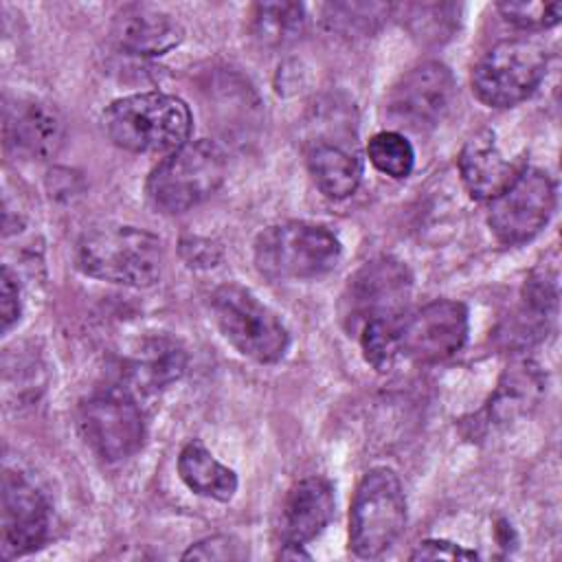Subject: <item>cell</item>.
I'll return each instance as SVG.
<instances>
[{
  "label": "cell",
  "instance_id": "6da1fadb",
  "mask_svg": "<svg viewBox=\"0 0 562 562\" xmlns=\"http://www.w3.org/2000/svg\"><path fill=\"white\" fill-rule=\"evenodd\" d=\"M189 105L165 92H138L112 101L103 112L108 138L136 154H171L191 134Z\"/></svg>",
  "mask_w": 562,
  "mask_h": 562
},
{
  "label": "cell",
  "instance_id": "7a4b0ae2",
  "mask_svg": "<svg viewBox=\"0 0 562 562\" xmlns=\"http://www.w3.org/2000/svg\"><path fill=\"white\" fill-rule=\"evenodd\" d=\"M77 268L99 281L149 288L162 274L165 252L156 235L125 224H103L77 244Z\"/></svg>",
  "mask_w": 562,
  "mask_h": 562
},
{
  "label": "cell",
  "instance_id": "3957f363",
  "mask_svg": "<svg viewBox=\"0 0 562 562\" xmlns=\"http://www.w3.org/2000/svg\"><path fill=\"white\" fill-rule=\"evenodd\" d=\"M226 178V154L213 140H189L167 154L147 178V198L160 213H184L211 198Z\"/></svg>",
  "mask_w": 562,
  "mask_h": 562
},
{
  "label": "cell",
  "instance_id": "277c9868",
  "mask_svg": "<svg viewBox=\"0 0 562 562\" xmlns=\"http://www.w3.org/2000/svg\"><path fill=\"white\" fill-rule=\"evenodd\" d=\"M338 237L310 222H281L255 241V266L270 281H301L327 274L340 259Z\"/></svg>",
  "mask_w": 562,
  "mask_h": 562
},
{
  "label": "cell",
  "instance_id": "5b68a950",
  "mask_svg": "<svg viewBox=\"0 0 562 562\" xmlns=\"http://www.w3.org/2000/svg\"><path fill=\"white\" fill-rule=\"evenodd\" d=\"M406 527V496L389 468L369 470L349 509V547L358 558H378Z\"/></svg>",
  "mask_w": 562,
  "mask_h": 562
},
{
  "label": "cell",
  "instance_id": "8992f818",
  "mask_svg": "<svg viewBox=\"0 0 562 562\" xmlns=\"http://www.w3.org/2000/svg\"><path fill=\"white\" fill-rule=\"evenodd\" d=\"M211 310L224 338L244 356L270 364L285 356L290 334L281 318L248 288L224 283L211 296Z\"/></svg>",
  "mask_w": 562,
  "mask_h": 562
},
{
  "label": "cell",
  "instance_id": "52a82bcc",
  "mask_svg": "<svg viewBox=\"0 0 562 562\" xmlns=\"http://www.w3.org/2000/svg\"><path fill=\"white\" fill-rule=\"evenodd\" d=\"M544 72V48L533 40L512 37L479 57L472 68V90L490 108H512L533 94Z\"/></svg>",
  "mask_w": 562,
  "mask_h": 562
},
{
  "label": "cell",
  "instance_id": "ba28073f",
  "mask_svg": "<svg viewBox=\"0 0 562 562\" xmlns=\"http://www.w3.org/2000/svg\"><path fill=\"white\" fill-rule=\"evenodd\" d=\"M413 290V274L395 257H378L358 268L340 296V316L349 331L369 321L397 323Z\"/></svg>",
  "mask_w": 562,
  "mask_h": 562
},
{
  "label": "cell",
  "instance_id": "9c48e42d",
  "mask_svg": "<svg viewBox=\"0 0 562 562\" xmlns=\"http://www.w3.org/2000/svg\"><path fill=\"white\" fill-rule=\"evenodd\" d=\"M79 430L83 441L103 461L132 457L145 439V419L127 389H108L90 395L79 406Z\"/></svg>",
  "mask_w": 562,
  "mask_h": 562
},
{
  "label": "cell",
  "instance_id": "30bf717a",
  "mask_svg": "<svg viewBox=\"0 0 562 562\" xmlns=\"http://www.w3.org/2000/svg\"><path fill=\"white\" fill-rule=\"evenodd\" d=\"M555 209V184L540 171L525 167L494 200H490L487 224L505 246H518L536 237Z\"/></svg>",
  "mask_w": 562,
  "mask_h": 562
},
{
  "label": "cell",
  "instance_id": "8fae6325",
  "mask_svg": "<svg viewBox=\"0 0 562 562\" xmlns=\"http://www.w3.org/2000/svg\"><path fill=\"white\" fill-rule=\"evenodd\" d=\"M457 83L441 61H424L411 68L386 97L389 119L406 130L426 132L439 125L454 105Z\"/></svg>",
  "mask_w": 562,
  "mask_h": 562
},
{
  "label": "cell",
  "instance_id": "7c38bea8",
  "mask_svg": "<svg viewBox=\"0 0 562 562\" xmlns=\"http://www.w3.org/2000/svg\"><path fill=\"white\" fill-rule=\"evenodd\" d=\"M468 340V307L437 299L397 325L400 351L417 362H441L463 349Z\"/></svg>",
  "mask_w": 562,
  "mask_h": 562
},
{
  "label": "cell",
  "instance_id": "4fadbf2b",
  "mask_svg": "<svg viewBox=\"0 0 562 562\" xmlns=\"http://www.w3.org/2000/svg\"><path fill=\"white\" fill-rule=\"evenodd\" d=\"M50 529V507L46 496L15 470L2 476V553L7 558L26 555L40 549Z\"/></svg>",
  "mask_w": 562,
  "mask_h": 562
},
{
  "label": "cell",
  "instance_id": "5bb4252c",
  "mask_svg": "<svg viewBox=\"0 0 562 562\" xmlns=\"http://www.w3.org/2000/svg\"><path fill=\"white\" fill-rule=\"evenodd\" d=\"M64 132V119L48 101L18 97L4 105V145L15 156L46 160L61 147Z\"/></svg>",
  "mask_w": 562,
  "mask_h": 562
},
{
  "label": "cell",
  "instance_id": "9a60e30c",
  "mask_svg": "<svg viewBox=\"0 0 562 562\" xmlns=\"http://www.w3.org/2000/svg\"><path fill=\"white\" fill-rule=\"evenodd\" d=\"M334 514V487L323 476H307L294 483L279 512V538L283 544H305L314 540Z\"/></svg>",
  "mask_w": 562,
  "mask_h": 562
},
{
  "label": "cell",
  "instance_id": "2e32d148",
  "mask_svg": "<svg viewBox=\"0 0 562 562\" xmlns=\"http://www.w3.org/2000/svg\"><path fill=\"white\" fill-rule=\"evenodd\" d=\"M184 37L180 22L149 4H127L112 20L114 44L130 55H165Z\"/></svg>",
  "mask_w": 562,
  "mask_h": 562
},
{
  "label": "cell",
  "instance_id": "e0dca14e",
  "mask_svg": "<svg viewBox=\"0 0 562 562\" xmlns=\"http://www.w3.org/2000/svg\"><path fill=\"white\" fill-rule=\"evenodd\" d=\"M522 169L503 156L492 130L472 134L459 154L461 180L476 200H494Z\"/></svg>",
  "mask_w": 562,
  "mask_h": 562
},
{
  "label": "cell",
  "instance_id": "ac0fdd59",
  "mask_svg": "<svg viewBox=\"0 0 562 562\" xmlns=\"http://www.w3.org/2000/svg\"><path fill=\"white\" fill-rule=\"evenodd\" d=\"M187 369V353L182 345L167 336H154L140 342L130 358L125 378L138 391H158L176 382Z\"/></svg>",
  "mask_w": 562,
  "mask_h": 562
},
{
  "label": "cell",
  "instance_id": "d6986e66",
  "mask_svg": "<svg viewBox=\"0 0 562 562\" xmlns=\"http://www.w3.org/2000/svg\"><path fill=\"white\" fill-rule=\"evenodd\" d=\"M307 169L314 184L331 200L349 198L362 178V165L353 151L336 140H312Z\"/></svg>",
  "mask_w": 562,
  "mask_h": 562
},
{
  "label": "cell",
  "instance_id": "ffe728a7",
  "mask_svg": "<svg viewBox=\"0 0 562 562\" xmlns=\"http://www.w3.org/2000/svg\"><path fill=\"white\" fill-rule=\"evenodd\" d=\"M544 393V375L531 360H514L490 400V419L496 424H509L520 415L533 411Z\"/></svg>",
  "mask_w": 562,
  "mask_h": 562
},
{
  "label": "cell",
  "instance_id": "44dd1931",
  "mask_svg": "<svg viewBox=\"0 0 562 562\" xmlns=\"http://www.w3.org/2000/svg\"><path fill=\"white\" fill-rule=\"evenodd\" d=\"M178 474L191 492L213 501L226 503L237 492V474L222 465L198 439L182 448L178 457Z\"/></svg>",
  "mask_w": 562,
  "mask_h": 562
},
{
  "label": "cell",
  "instance_id": "7402d4cb",
  "mask_svg": "<svg viewBox=\"0 0 562 562\" xmlns=\"http://www.w3.org/2000/svg\"><path fill=\"white\" fill-rule=\"evenodd\" d=\"M252 35L266 46H285L305 31V9L299 2H257L250 13Z\"/></svg>",
  "mask_w": 562,
  "mask_h": 562
},
{
  "label": "cell",
  "instance_id": "603a6c76",
  "mask_svg": "<svg viewBox=\"0 0 562 562\" xmlns=\"http://www.w3.org/2000/svg\"><path fill=\"white\" fill-rule=\"evenodd\" d=\"M367 156L378 171L395 180L411 176L415 165V149L411 140L395 130L373 134L367 143Z\"/></svg>",
  "mask_w": 562,
  "mask_h": 562
},
{
  "label": "cell",
  "instance_id": "cb8c5ba5",
  "mask_svg": "<svg viewBox=\"0 0 562 562\" xmlns=\"http://www.w3.org/2000/svg\"><path fill=\"white\" fill-rule=\"evenodd\" d=\"M397 325H400V321L397 323H393V321H369L358 331L364 360L375 371H389L393 360L400 353Z\"/></svg>",
  "mask_w": 562,
  "mask_h": 562
},
{
  "label": "cell",
  "instance_id": "d4e9b609",
  "mask_svg": "<svg viewBox=\"0 0 562 562\" xmlns=\"http://www.w3.org/2000/svg\"><path fill=\"white\" fill-rule=\"evenodd\" d=\"M391 9L393 7L378 2H338L325 7V20L331 24V29L342 33H367L378 20L386 18Z\"/></svg>",
  "mask_w": 562,
  "mask_h": 562
},
{
  "label": "cell",
  "instance_id": "484cf974",
  "mask_svg": "<svg viewBox=\"0 0 562 562\" xmlns=\"http://www.w3.org/2000/svg\"><path fill=\"white\" fill-rule=\"evenodd\" d=\"M402 9L411 31L422 40H439L443 33H450L452 18H457L454 4H406Z\"/></svg>",
  "mask_w": 562,
  "mask_h": 562
},
{
  "label": "cell",
  "instance_id": "4316f807",
  "mask_svg": "<svg viewBox=\"0 0 562 562\" xmlns=\"http://www.w3.org/2000/svg\"><path fill=\"white\" fill-rule=\"evenodd\" d=\"M498 11L507 22L516 24L518 29H551L560 22L562 4L518 0V2H501Z\"/></svg>",
  "mask_w": 562,
  "mask_h": 562
},
{
  "label": "cell",
  "instance_id": "83f0119b",
  "mask_svg": "<svg viewBox=\"0 0 562 562\" xmlns=\"http://www.w3.org/2000/svg\"><path fill=\"white\" fill-rule=\"evenodd\" d=\"M246 558V551L241 542H237L231 536H211L195 544H191L182 560H241Z\"/></svg>",
  "mask_w": 562,
  "mask_h": 562
},
{
  "label": "cell",
  "instance_id": "f1b7e54d",
  "mask_svg": "<svg viewBox=\"0 0 562 562\" xmlns=\"http://www.w3.org/2000/svg\"><path fill=\"white\" fill-rule=\"evenodd\" d=\"M20 283L9 266H2V283H0V314H2V331L7 334L20 321Z\"/></svg>",
  "mask_w": 562,
  "mask_h": 562
},
{
  "label": "cell",
  "instance_id": "f546056e",
  "mask_svg": "<svg viewBox=\"0 0 562 562\" xmlns=\"http://www.w3.org/2000/svg\"><path fill=\"white\" fill-rule=\"evenodd\" d=\"M474 560L479 558L476 551L463 549L461 544L448 542V540H424L415 547L411 553V560Z\"/></svg>",
  "mask_w": 562,
  "mask_h": 562
},
{
  "label": "cell",
  "instance_id": "4dcf8cb0",
  "mask_svg": "<svg viewBox=\"0 0 562 562\" xmlns=\"http://www.w3.org/2000/svg\"><path fill=\"white\" fill-rule=\"evenodd\" d=\"M279 558H292V560L305 558V560H310V553L303 551V544H283L281 551H279Z\"/></svg>",
  "mask_w": 562,
  "mask_h": 562
}]
</instances>
